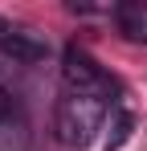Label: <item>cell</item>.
<instances>
[{
    "instance_id": "1",
    "label": "cell",
    "mask_w": 147,
    "mask_h": 151,
    "mask_svg": "<svg viewBox=\"0 0 147 151\" xmlns=\"http://www.w3.org/2000/svg\"><path fill=\"white\" fill-rule=\"evenodd\" d=\"M110 78L102 74L90 53L78 45L66 49V65H61V98L53 110V131L61 147H86L98 135V127L110 110Z\"/></svg>"
},
{
    "instance_id": "2",
    "label": "cell",
    "mask_w": 147,
    "mask_h": 151,
    "mask_svg": "<svg viewBox=\"0 0 147 151\" xmlns=\"http://www.w3.org/2000/svg\"><path fill=\"white\" fill-rule=\"evenodd\" d=\"M115 25H119V33L127 41L147 45V4L143 0H122V4H115Z\"/></svg>"
},
{
    "instance_id": "3",
    "label": "cell",
    "mask_w": 147,
    "mask_h": 151,
    "mask_svg": "<svg viewBox=\"0 0 147 151\" xmlns=\"http://www.w3.org/2000/svg\"><path fill=\"white\" fill-rule=\"evenodd\" d=\"M0 49L8 53V57H17V61H37V57H45V45H37L29 33H4L0 37Z\"/></svg>"
},
{
    "instance_id": "4",
    "label": "cell",
    "mask_w": 147,
    "mask_h": 151,
    "mask_svg": "<svg viewBox=\"0 0 147 151\" xmlns=\"http://www.w3.org/2000/svg\"><path fill=\"white\" fill-rule=\"evenodd\" d=\"M4 110H8V94H4V86H0V119H4Z\"/></svg>"
},
{
    "instance_id": "5",
    "label": "cell",
    "mask_w": 147,
    "mask_h": 151,
    "mask_svg": "<svg viewBox=\"0 0 147 151\" xmlns=\"http://www.w3.org/2000/svg\"><path fill=\"white\" fill-rule=\"evenodd\" d=\"M4 33H8V29H4V25H0V37H4Z\"/></svg>"
}]
</instances>
